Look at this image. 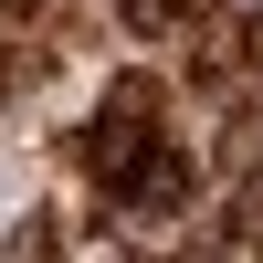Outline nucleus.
Listing matches in <instances>:
<instances>
[{
  "mask_svg": "<svg viewBox=\"0 0 263 263\" xmlns=\"http://www.w3.org/2000/svg\"><path fill=\"white\" fill-rule=\"evenodd\" d=\"M232 242H263V179L232 190Z\"/></svg>",
  "mask_w": 263,
  "mask_h": 263,
  "instance_id": "obj_1",
  "label": "nucleus"
},
{
  "mask_svg": "<svg viewBox=\"0 0 263 263\" xmlns=\"http://www.w3.org/2000/svg\"><path fill=\"white\" fill-rule=\"evenodd\" d=\"M126 11V32H168V21H179V0H116Z\"/></svg>",
  "mask_w": 263,
  "mask_h": 263,
  "instance_id": "obj_2",
  "label": "nucleus"
},
{
  "mask_svg": "<svg viewBox=\"0 0 263 263\" xmlns=\"http://www.w3.org/2000/svg\"><path fill=\"white\" fill-rule=\"evenodd\" d=\"M242 53H253V63H263V21H253V32H242Z\"/></svg>",
  "mask_w": 263,
  "mask_h": 263,
  "instance_id": "obj_3",
  "label": "nucleus"
}]
</instances>
